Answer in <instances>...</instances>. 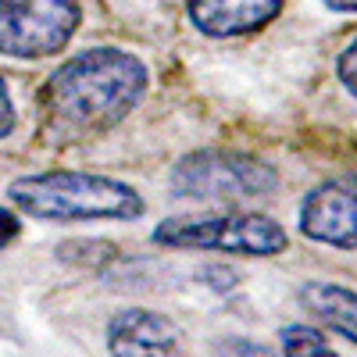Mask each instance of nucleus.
Listing matches in <instances>:
<instances>
[{
    "label": "nucleus",
    "instance_id": "1",
    "mask_svg": "<svg viewBox=\"0 0 357 357\" xmlns=\"http://www.w3.org/2000/svg\"><path fill=\"white\" fill-rule=\"evenodd\" d=\"M146 68L118 47L75 54L40 89L43 126L57 139H82L118 126L139 104Z\"/></svg>",
    "mask_w": 357,
    "mask_h": 357
},
{
    "label": "nucleus",
    "instance_id": "2",
    "mask_svg": "<svg viewBox=\"0 0 357 357\" xmlns=\"http://www.w3.org/2000/svg\"><path fill=\"white\" fill-rule=\"evenodd\" d=\"M8 200L22 215L47 222H89V218H139L143 197L107 175L89 172H43L11 183Z\"/></svg>",
    "mask_w": 357,
    "mask_h": 357
},
{
    "label": "nucleus",
    "instance_id": "3",
    "mask_svg": "<svg viewBox=\"0 0 357 357\" xmlns=\"http://www.w3.org/2000/svg\"><path fill=\"white\" fill-rule=\"evenodd\" d=\"M154 240L165 247L190 250H229L247 257H268L286 250V229L257 211L247 215H175L154 229Z\"/></svg>",
    "mask_w": 357,
    "mask_h": 357
},
{
    "label": "nucleus",
    "instance_id": "4",
    "mask_svg": "<svg viewBox=\"0 0 357 357\" xmlns=\"http://www.w3.org/2000/svg\"><path fill=\"white\" fill-rule=\"evenodd\" d=\"M275 190V172L250 154L197 151L172 168V193L186 200H250Z\"/></svg>",
    "mask_w": 357,
    "mask_h": 357
},
{
    "label": "nucleus",
    "instance_id": "5",
    "mask_svg": "<svg viewBox=\"0 0 357 357\" xmlns=\"http://www.w3.org/2000/svg\"><path fill=\"white\" fill-rule=\"evenodd\" d=\"M79 0H0V54L50 57L79 29Z\"/></svg>",
    "mask_w": 357,
    "mask_h": 357
},
{
    "label": "nucleus",
    "instance_id": "6",
    "mask_svg": "<svg viewBox=\"0 0 357 357\" xmlns=\"http://www.w3.org/2000/svg\"><path fill=\"white\" fill-rule=\"evenodd\" d=\"M301 232L340 250H357V183H321L301 204Z\"/></svg>",
    "mask_w": 357,
    "mask_h": 357
},
{
    "label": "nucleus",
    "instance_id": "7",
    "mask_svg": "<svg viewBox=\"0 0 357 357\" xmlns=\"http://www.w3.org/2000/svg\"><path fill=\"white\" fill-rule=\"evenodd\" d=\"M190 22L204 36H247L282 11V0H186Z\"/></svg>",
    "mask_w": 357,
    "mask_h": 357
},
{
    "label": "nucleus",
    "instance_id": "8",
    "mask_svg": "<svg viewBox=\"0 0 357 357\" xmlns=\"http://www.w3.org/2000/svg\"><path fill=\"white\" fill-rule=\"evenodd\" d=\"M107 350L111 354H175L178 336L165 314L126 307L107 325Z\"/></svg>",
    "mask_w": 357,
    "mask_h": 357
},
{
    "label": "nucleus",
    "instance_id": "9",
    "mask_svg": "<svg viewBox=\"0 0 357 357\" xmlns=\"http://www.w3.org/2000/svg\"><path fill=\"white\" fill-rule=\"evenodd\" d=\"M301 304L325 329H333L343 340L357 343V293H350L343 286H329V282H307L301 289Z\"/></svg>",
    "mask_w": 357,
    "mask_h": 357
},
{
    "label": "nucleus",
    "instance_id": "10",
    "mask_svg": "<svg viewBox=\"0 0 357 357\" xmlns=\"http://www.w3.org/2000/svg\"><path fill=\"white\" fill-rule=\"evenodd\" d=\"M282 350L286 354H329V340L318 329H304V325H286L282 329Z\"/></svg>",
    "mask_w": 357,
    "mask_h": 357
},
{
    "label": "nucleus",
    "instance_id": "11",
    "mask_svg": "<svg viewBox=\"0 0 357 357\" xmlns=\"http://www.w3.org/2000/svg\"><path fill=\"white\" fill-rule=\"evenodd\" d=\"M336 72H340V82L347 86V93H350V97H357V40L340 54Z\"/></svg>",
    "mask_w": 357,
    "mask_h": 357
},
{
    "label": "nucleus",
    "instance_id": "12",
    "mask_svg": "<svg viewBox=\"0 0 357 357\" xmlns=\"http://www.w3.org/2000/svg\"><path fill=\"white\" fill-rule=\"evenodd\" d=\"M15 129V104H11V93H8V82L0 79V139Z\"/></svg>",
    "mask_w": 357,
    "mask_h": 357
},
{
    "label": "nucleus",
    "instance_id": "13",
    "mask_svg": "<svg viewBox=\"0 0 357 357\" xmlns=\"http://www.w3.org/2000/svg\"><path fill=\"white\" fill-rule=\"evenodd\" d=\"M18 236V218L11 211H0V247H8Z\"/></svg>",
    "mask_w": 357,
    "mask_h": 357
},
{
    "label": "nucleus",
    "instance_id": "14",
    "mask_svg": "<svg viewBox=\"0 0 357 357\" xmlns=\"http://www.w3.org/2000/svg\"><path fill=\"white\" fill-rule=\"evenodd\" d=\"M333 11H357V0H325Z\"/></svg>",
    "mask_w": 357,
    "mask_h": 357
}]
</instances>
